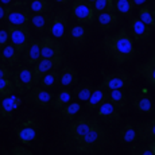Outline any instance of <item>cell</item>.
Returning a JSON list of instances; mask_svg holds the SVG:
<instances>
[{
  "label": "cell",
  "mask_w": 155,
  "mask_h": 155,
  "mask_svg": "<svg viewBox=\"0 0 155 155\" xmlns=\"http://www.w3.org/2000/svg\"><path fill=\"white\" fill-rule=\"evenodd\" d=\"M86 2H89V3H93V2H96V0H86Z\"/></svg>",
  "instance_id": "47"
},
{
  "label": "cell",
  "mask_w": 155,
  "mask_h": 155,
  "mask_svg": "<svg viewBox=\"0 0 155 155\" xmlns=\"http://www.w3.org/2000/svg\"><path fill=\"white\" fill-rule=\"evenodd\" d=\"M154 4H155V0H154Z\"/></svg>",
  "instance_id": "49"
},
{
  "label": "cell",
  "mask_w": 155,
  "mask_h": 155,
  "mask_svg": "<svg viewBox=\"0 0 155 155\" xmlns=\"http://www.w3.org/2000/svg\"><path fill=\"white\" fill-rule=\"evenodd\" d=\"M77 80H78V73L74 69L73 65L68 64L59 71V84L64 88H69V86L76 85Z\"/></svg>",
  "instance_id": "19"
},
{
  "label": "cell",
  "mask_w": 155,
  "mask_h": 155,
  "mask_svg": "<svg viewBox=\"0 0 155 155\" xmlns=\"http://www.w3.org/2000/svg\"><path fill=\"white\" fill-rule=\"evenodd\" d=\"M130 27L132 31V35L136 41H144L150 38L151 35V27L143 23L139 18H132L130 22Z\"/></svg>",
  "instance_id": "18"
},
{
  "label": "cell",
  "mask_w": 155,
  "mask_h": 155,
  "mask_svg": "<svg viewBox=\"0 0 155 155\" xmlns=\"http://www.w3.org/2000/svg\"><path fill=\"white\" fill-rule=\"evenodd\" d=\"M97 22H99L101 31H108V30L113 28L119 23V18L113 12H99Z\"/></svg>",
  "instance_id": "26"
},
{
  "label": "cell",
  "mask_w": 155,
  "mask_h": 155,
  "mask_svg": "<svg viewBox=\"0 0 155 155\" xmlns=\"http://www.w3.org/2000/svg\"><path fill=\"white\" fill-rule=\"evenodd\" d=\"M19 54L14 49L11 43H8L3 50H0V62H3L7 66H16L19 65Z\"/></svg>",
  "instance_id": "22"
},
{
  "label": "cell",
  "mask_w": 155,
  "mask_h": 155,
  "mask_svg": "<svg viewBox=\"0 0 155 155\" xmlns=\"http://www.w3.org/2000/svg\"><path fill=\"white\" fill-rule=\"evenodd\" d=\"M113 7L120 15L127 16L135 8V4H134L132 0H113Z\"/></svg>",
  "instance_id": "33"
},
{
  "label": "cell",
  "mask_w": 155,
  "mask_h": 155,
  "mask_svg": "<svg viewBox=\"0 0 155 155\" xmlns=\"http://www.w3.org/2000/svg\"><path fill=\"white\" fill-rule=\"evenodd\" d=\"M28 8L34 14H45L50 10V2L49 0H30Z\"/></svg>",
  "instance_id": "35"
},
{
  "label": "cell",
  "mask_w": 155,
  "mask_h": 155,
  "mask_svg": "<svg viewBox=\"0 0 155 155\" xmlns=\"http://www.w3.org/2000/svg\"><path fill=\"white\" fill-rule=\"evenodd\" d=\"M30 23L37 31H45L47 28V26L50 25V18L47 14H34L30 19Z\"/></svg>",
  "instance_id": "30"
},
{
  "label": "cell",
  "mask_w": 155,
  "mask_h": 155,
  "mask_svg": "<svg viewBox=\"0 0 155 155\" xmlns=\"http://www.w3.org/2000/svg\"><path fill=\"white\" fill-rule=\"evenodd\" d=\"M131 76L126 71H113V73L104 74L103 85L107 88V91H112V89H124L130 85Z\"/></svg>",
  "instance_id": "11"
},
{
  "label": "cell",
  "mask_w": 155,
  "mask_h": 155,
  "mask_svg": "<svg viewBox=\"0 0 155 155\" xmlns=\"http://www.w3.org/2000/svg\"><path fill=\"white\" fill-rule=\"evenodd\" d=\"M8 31L4 28H0V50H3L8 45Z\"/></svg>",
  "instance_id": "39"
},
{
  "label": "cell",
  "mask_w": 155,
  "mask_h": 155,
  "mask_svg": "<svg viewBox=\"0 0 155 155\" xmlns=\"http://www.w3.org/2000/svg\"><path fill=\"white\" fill-rule=\"evenodd\" d=\"M107 96H108V91H107V88L104 85L93 88V92L91 93L89 99L85 101V108L89 112L96 111L104 101H107Z\"/></svg>",
  "instance_id": "15"
},
{
  "label": "cell",
  "mask_w": 155,
  "mask_h": 155,
  "mask_svg": "<svg viewBox=\"0 0 155 155\" xmlns=\"http://www.w3.org/2000/svg\"><path fill=\"white\" fill-rule=\"evenodd\" d=\"M136 73L140 74L142 77H144V80L150 85L155 86V50L153 49L151 55L144 64L138 65L136 68Z\"/></svg>",
  "instance_id": "17"
},
{
  "label": "cell",
  "mask_w": 155,
  "mask_h": 155,
  "mask_svg": "<svg viewBox=\"0 0 155 155\" xmlns=\"http://www.w3.org/2000/svg\"><path fill=\"white\" fill-rule=\"evenodd\" d=\"M22 104V99L15 94H8L4 96L0 101V116L5 119H10L12 113L16 111Z\"/></svg>",
  "instance_id": "16"
},
{
  "label": "cell",
  "mask_w": 155,
  "mask_h": 155,
  "mask_svg": "<svg viewBox=\"0 0 155 155\" xmlns=\"http://www.w3.org/2000/svg\"><path fill=\"white\" fill-rule=\"evenodd\" d=\"M147 148L155 155V139H154V140H150L147 143Z\"/></svg>",
  "instance_id": "42"
},
{
  "label": "cell",
  "mask_w": 155,
  "mask_h": 155,
  "mask_svg": "<svg viewBox=\"0 0 155 155\" xmlns=\"http://www.w3.org/2000/svg\"><path fill=\"white\" fill-rule=\"evenodd\" d=\"M12 70L7 65L0 62V78H12Z\"/></svg>",
  "instance_id": "38"
},
{
  "label": "cell",
  "mask_w": 155,
  "mask_h": 155,
  "mask_svg": "<svg viewBox=\"0 0 155 155\" xmlns=\"http://www.w3.org/2000/svg\"><path fill=\"white\" fill-rule=\"evenodd\" d=\"M71 14L74 19L81 23H88V25L93 23V20L96 19V11L93 5L86 0H74L71 5Z\"/></svg>",
  "instance_id": "8"
},
{
  "label": "cell",
  "mask_w": 155,
  "mask_h": 155,
  "mask_svg": "<svg viewBox=\"0 0 155 155\" xmlns=\"http://www.w3.org/2000/svg\"><path fill=\"white\" fill-rule=\"evenodd\" d=\"M41 43V58H53V57L62 55V46L55 38L43 37L39 41Z\"/></svg>",
  "instance_id": "12"
},
{
  "label": "cell",
  "mask_w": 155,
  "mask_h": 155,
  "mask_svg": "<svg viewBox=\"0 0 155 155\" xmlns=\"http://www.w3.org/2000/svg\"><path fill=\"white\" fill-rule=\"evenodd\" d=\"M138 155H154V154L151 153L148 148H144V150H140V151H139Z\"/></svg>",
  "instance_id": "45"
},
{
  "label": "cell",
  "mask_w": 155,
  "mask_h": 155,
  "mask_svg": "<svg viewBox=\"0 0 155 155\" xmlns=\"http://www.w3.org/2000/svg\"><path fill=\"white\" fill-rule=\"evenodd\" d=\"M14 3V0H0V4L4 5V7H8V5H11Z\"/></svg>",
  "instance_id": "44"
},
{
  "label": "cell",
  "mask_w": 155,
  "mask_h": 155,
  "mask_svg": "<svg viewBox=\"0 0 155 155\" xmlns=\"http://www.w3.org/2000/svg\"><path fill=\"white\" fill-rule=\"evenodd\" d=\"M138 18L143 23H146L150 27H155V10L148 5H142L138 11Z\"/></svg>",
  "instance_id": "29"
},
{
  "label": "cell",
  "mask_w": 155,
  "mask_h": 155,
  "mask_svg": "<svg viewBox=\"0 0 155 155\" xmlns=\"http://www.w3.org/2000/svg\"><path fill=\"white\" fill-rule=\"evenodd\" d=\"M97 121L93 120L92 117L88 116H80L77 119H73V121L70 123L69 128H68V138H69V143L73 144L77 140L85 136L89 131L92 130L94 126H97Z\"/></svg>",
  "instance_id": "5"
},
{
  "label": "cell",
  "mask_w": 155,
  "mask_h": 155,
  "mask_svg": "<svg viewBox=\"0 0 155 155\" xmlns=\"http://www.w3.org/2000/svg\"><path fill=\"white\" fill-rule=\"evenodd\" d=\"M134 4H135V7H142V5H144L146 3L148 2V0H132Z\"/></svg>",
  "instance_id": "43"
},
{
  "label": "cell",
  "mask_w": 155,
  "mask_h": 155,
  "mask_svg": "<svg viewBox=\"0 0 155 155\" xmlns=\"http://www.w3.org/2000/svg\"><path fill=\"white\" fill-rule=\"evenodd\" d=\"M132 107L140 113H151L153 112V101L144 94H134L131 96Z\"/></svg>",
  "instance_id": "23"
},
{
  "label": "cell",
  "mask_w": 155,
  "mask_h": 155,
  "mask_svg": "<svg viewBox=\"0 0 155 155\" xmlns=\"http://www.w3.org/2000/svg\"><path fill=\"white\" fill-rule=\"evenodd\" d=\"M96 12H112L115 10L113 7V0H96L92 3Z\"/></svg>",
  "instance_id": "36"
},
{
  "label": "cell",
  "mask_w": 155,
  "mask_h": 155,
  "mask_svg": "<svg viewBox=\"0 0 155 155\" xmlns=\"http://www.w3.org/2000/svg\"><path fill=\"white\" fill-rule=\"evenodd\" d=\"M23 59L30 66H34L38 61L41 59V43L39 41H32L30 42L27 49L23 53Z\"/></svg>",
  "instance_id": "20"
},
{
  "label": "cell",
  "mask_w": 155,
  "mask_h": 155,
  "mask_svg": "<svg viewBox=\"0 0 155 155\" xmlns=\"http://www.w3.org/2000/svg\"><path fill=\"white\" fill-rule=\"evenodd\" d=\"M71 100H73V93H71V91H69L68 88H65V89H62V91H59L54 96V99L51 101V107L54 109H61L62 107L69 104Z\"/></svg>",
  "instance_id": "28"
},
{
  "label": "cell",
  "mask_w": 155,
  "mask_h": 155,
  "mask_svg": "<svg viewBox=\"0 0 155 155\" xmlns=\"http://www.w3.org/2000/svg\"><path fill=\"white\" fill-rule=\"evenodd\" d=\"M16 91L14 85L12 78H0V96H8V94H14Z\"/></svg>",
  "instance_id": "37"
},
{
  "label": "cell",
  "mask_w": 155,
  "mask_h": 155,
  "mask_svg": "<svg viewBox=\"0 0 155 155\" xmlns=\"http://www.w3.org/2000/svg\"><path fill=\"white\" fill-rule=\"evenodd\" d=\"M107 142V134L104 131V128L97 124L86 134L85 136H82L80 140L73 143L74 151L81 154H94L96 151H99L103 148V146Z\"/></svg>",
  "instance_id": "2"
},
{
  "label": "cell",
  "mask_w": 155,
  "mask_h": 155,
  "mask_svg": "<svg viewBox=\"0 0 155 155\" xmlns=\"http://www.w3.org/2000/svg\"><path fill=\"white\" fill-rule=\"evenodd\" d=\"M5 12H7V8H5L4 5L0 4V22L5 19Z\"/></svg>",
  "instance_id": "41"
},
{
  "label": "cell",
  "mask_w": 155,
  "mask_h": 155,
  "mask_svg": "<svg viewBox=\"0 0 155 155\" xmlns=\"http://www.w3.org/2000/svg\"><path fill=\"white\" fill-rule=\"evenodd\" d=\"M26 2H14L11 5H8L5 12V22L10 26H28L30 23V8L25 5Z\"/></svg>",
  "instance_id": "3"
},
{
  "label": "cell",
  "mask_w": 155,
  "mask_h": 155,
  "mask_svg": "<svg viewBox=\"0 0 155 155\" xmlns=\"http://www.w3.org/2000/svg\"><path fill=\"white\" fill-rule=\"evenodd\" d=\"M12 81L19 93H26L32 88L37 82L34 78V71L28 66H20L14 71L12 74Z\"/></svg>",
  "instance_id": "7"
},
{
  "label": "cell",
  "mask_w": 155,
  "mask_h": 155,
  "mask_svg": "<svg viewBox=\"0 0 155 155\" xmlns=\"http://www.w3.org/2000/svg\"><path fill=\"white\" fill-rule=\"evenodd\" d=\"M97 116L105 123H117L120 120V113L119 109L111 103V101H104L103 104L96 109Z\"/></svg>",
  "instance_id": "14"
},
{
  "label": "cell",
  "mask_w": 155,
  "mask_h": 155,
  "mask_svg": "<svg viewBox=\"0 0 155 155\" xmlns=\"http://www.w3.org/2000/svg\"><path fill=\"white\" fill-rule=\"evenodd\" d=\"M54 2H57L58 4H68V3H69V0H54Z\"/></svg>",
  "instance_id": "46"
},
{
  "label": "cell",
  "mask_w": 155,
  "mask_h": 155,
  "mask_svg": "<svg viewBox=\"0 0 155 155\" xmlns=\"http://www.w3.org/2000/svg\"><path fill=\"white\" fill-rule=\"evenodd\" d=\"M54 99V93L50 92L49 89H45L42 86L34 85L31 89L28 91L27 96H26V100L28 103L35 104L39 108H49L51 105V101Z\"/></svg>",
  "instance_id": "9"
},
{
  "label": "cell",
  "mask_w": 155,
  "mask_h": 155,
  "mask_svg": "<svg viewBox=\"0 0 155 155\" xmlns=\"http://www.w3.org/2000/svg\"><path fill=\"white\" fill-rule=\"evenodd\" d=\"M68 28V14L66 11H59L55 14L53 20L50 22L49 32L53 35V38H64Z\"/></svg>",
  "instance_id": "13"
},
{
  "label": "cell",
  "mask_w": 155,
  "mask_h": 155,
  "mask_svg": "<svg viewBox=\"0 0 155 155\" xmlns=\"http://www.w3.org/2000/svg\"><path fill=\"white\" fill-rule=\"evenodd\" d=\"M61 64H62V55L53 57V58H41L39 61L34 65V68H32L35 82H38L45 74H47L49 71L57 70L61 66Z\"/></svg>",
  "instance_id": "10"
},
{
  "label": "cell",
  "mask_w": 155,
  "mask_h": 155,
  "mask_svg": "<svg viewBox=\"0 0 155 155\" xmlns=\"http://www.w3.org/2000/svg\"><path fill=\"white\" fill-rule=\"evenodd\" d=\"M38 82H39V85L42 86V88L49 89V91L53 89V88H55V85L59 82V71H58V69L49 71L47 74H45Z\"/></svg>",
  "instance_id": "31"
},
{
  "label": "cell",
  "mask_w": 155,
  "mask_h": 155,
  "mask_svg": "<svg viewBox=\"0 0 155 155\" xmlns=\"http://www.w3.org/2000/svg\"><path fill=\"white\" fill-rule=\"evenodd\" d=\"M103 47L107 55L111 57L117 65L126 64L135 57L134 41L128 35L126 28H120V31L116 34L104 37Z\"/></svg>",
  "instance_id": "1"
},
{
  "label": "cell",
  "mask_w": 155,
  "mask_h": 155,
  "mask_svg": "<svg viewBox=\"0 0 155 155\" xmlns=\"http://www.w3.org/2000/svg\"><path fill=\"white\" fill-rule=\"evenodd\" d=\"M8 41L18 51V54L22 55L25 50L27 49L31 39L28 26H10L8 25Z\"/></svg>",
  "instance_id": "4"
},
{
  "label": "cell",
  "mask_w": 155,
  "mask_h": 155,
  "mask_svg": "<svg viewBox=\"0 0 155 155\" xmlns=\"http://www.w3.org/2000/svg\"><path fill=\"white\" fill-rule=\"evenodd\" d=\"M107 100L111 101L113 105H115L117 109H120V111H123L124 108H127L128 97H127L126 92H124L123 89H112V91H108Z\"/></svg>",
  "instance_id": "24"
},
{
  "label": "cell",
  "mask_w": 155,
  "mask_h": 155,
  "mask_svg": "<svg viewBox=\"0 0 155 155\" xmlns=\"http://www.w3.org/2000/svg\"><path fill=\"white\" fill-rule=\"evenodd\" d=\"M92 92H93L92 81L91 80H84V81L76 85V88L71 91V93H73V99H77L78 101H86Z\"/></svg>",
  "instance_id": "21"
},
{
  "label": "cell",
  "mask_w": 155,
  "mask_h": 155,
  "mask_svg": "<svg viewBox=\"0 0 155 155\" xmlns=\"http://www.w3.org/2000/svg\"><path fill=\"white\" fill-rule=\"evenodd\" d=\"M15 135L18 140L23 144H31L38 136V121L34 117H27L22 120L15 128Z\"/></svg>",
  "instance_id": "6"
},
{
  "label": "cell",
  "mask_w": 155,
  "mask_h": 155,
  "mask_svg": "<svg viewBox=\"0 0 155 155\" xmlns=\"http://www.w3.org/2000/svg\"><path fill=\"white\" fill-rule=\"evenodd\" d=\"M136 132H138V138H140L142 140H146V142L154 140L155 139V119H150V120L139 124Z\"/></svg>",
  "instance_id": "25"
},
{
  "label": "cell",
  "mask_w": 155,
  "mask_h": 155,
  "mask_svg": "<svg viewBox=\"0 0 155 155\" xmlns=\"http://www.w3.org/2000/svg\"><path fill=\"white\" fill-rule=\"evenodd\" d=\"M86 37H88V31H86L85 26L82 25H76L70 28L69 31V38L71 41V43L76 46H81L85 43Z\"/></svg>",
  "instance_id": "27"
},
{
  "label": "cell",
  "mask_w": 155,
  "mask_h": 155,
  "mask_svg": "<svg viewBox=\"0 0 155 155\" xmlns=\"http://www.w3.org/2000/svg\"><path fill=\"white\" fill-rule=\"evenodd\" d=\"M20 2H27V0H20ZM28 2H30V0H28Z\"/></svg>",
  "instance_id": "48"
},
{
  "label": "cell",
  "mask_w": 155,
  "mask_h": 155,
  "mask_svg": "<svg viewBox=\"0 0 155 155\" xmlns=\"http://www.w3.org/2000/svg\"><path fill=\"white\" fill-rule=\"evenodd\" d=\"M80 109H81L80 103H71L70 101L69 104H66L61 108V116L64 119H68V120H73L77 116V113L80 112Z\"/></svg>",
  "instance_id": "34"
},
{
  "label": "cell",
  "mask_w": 155,
  "mask_h": 155,
  "mask_svg": "<svg viewBox=\"0 0 155 155\" xmlns=\"http://www.w3.org/2000/svg\"><path fill=\"white\" fill-rule=\"evenodd\" d=\"M120 139L126 144L134 143L138 139V132H136V130L134 128V126L131 123H126L120 128Z\"/></svg>",
  "instance_id": "32"
},
{
  "label": "cell",
  "mask_w": 155,
  "mask_h": 155,
  "mask_svg": "<svg viewBox=\"0 0 155 155\" xmlns=\"http://www.w3.org/2000/svg\"><path fill=\"white\" fill-rule=\"evenodd\" d=\"M12 155H32V153L23 146H15L12 148Z\"/></svg>",
  "instance_id": "40"
}]
</instances>
